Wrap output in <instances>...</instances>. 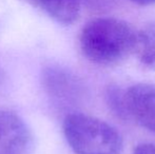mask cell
I'll use <instances>...</instances> for the list:
<instances>
[{"label":"cell","instance_id":"5","mask_svg":"<svg viewBox=\"0 0 155 154\" xmlns=\"http://www.w3.org/2000/svg\"><path fill=\"white\" fill-rule=\"evenodd\" d=\"M43 84L50 95L61 99H71L77 94V78L58 67H50L43 71Z\"/></svg>","mask_w":155,"mask_h":154},{"label":"cell","instance_id":"1","mask_svg":"<svg viewBox=\"0 0 155 154\" xmlns=\"http://www.w3.org/2000/svg\"><path fill=\"white\" fill-rule=\"evenodd\" d=\"M136 32L128 22L113 17L89 21L79 35L82 55L99 66L120 64L134 52Z\"/></svg>","mask_w":155,"mask_h":154},{"label":"cell","instance_id":"11","mask_svg":"<svg viewBox=\"0 0 155 154\" xmlns=\"http://www.w3.org/2000/svg\"><path fill=\"white\" fill-rule=\"evenodd\" d=\"M129 1L133 2V3L137 4V5H141V6L153 5V4H155V0H129Z\"/></svg>","mask_w":155,"mask_h":154},{"label":"cell","instance_id":"7","mask_svg":"<svg viewBox=\"0 0 155 154\" xmlns=\"http://www.w3.org/2000/svg\"><path fill=\"white\" fill-rule=\"evenodd\" d=\"M134 53L141 64L155 70V21L147 23L136 32Z\"/></svg>","mask_w":155,"mask_h":154},{"label":"cell","instance_id":"4","mask_svg":"<svg viewBox=\"0 0 155 154\" xmlns=\"http://www.w3.org/2000/svg\"><path fill=\"white\" fill-rule=\"evenodd\" d=\"M130 119L155 133V84H137L126 90Z\"/></svg>","mask_w":155,"mask_h":154},{"label":"cell","instance_id":"3","mask_svg":"<svg viewBox=\"0 0 155 154\" xmlns=\"http://www.w3.org/2000/svg\"><path fill=\"white\" fill-rule=\"evenodd\" d=\"M33 136L17 114L0 110V154H29Z\"/></svg>","mask_w":155,"mask_h":154},{"label":"cell","instance_id":"9","mask_svg":"<svg viewBox=\"0 0 155 154\" xmlns=\"http://www.w3.org/2000/svg\"><path fill=\"white\" fill-rule=\"evenodd\" d=\"M115 0H80V3H84L88 8L96 12L107 11L113 5Z\"/></svg>","mask_w":155,"mask_h":154},{"label":"cell","instance_id":"8","mask_svg":"<svg viewBox=\"0 0 155 154\" xmlns=\"http://www.w3.org/2000/svg\"><path fill=\"white\" fill-rule=\"evenodd\" d=\"M106 101L109 109L121 120H131L127 109L126 90L117 84H111L106 90Z\"/></svg>","mask_w":155,"mask_h":154},{"label":"cell","instance_id":"2","mask_svg":"<svg viewBox=\"0 0 155 154\" xmlns=\"http://www.w3.org/2000/svg\"><path fill=\"white\" fill-rule=\"evenodd\" d=\"M63 133L76 154H121L124 148L114 127L87 114H69L63 120Z\"/></svg>","mask_w":155,"mask_h":154},{"label":"cell","instance_id":"6","mask_svg":"<svg viewBox=\"0 0 155 154\" xmlns=\"http://www.w3.org/2000/svg\"><path fill=\"white\" fill-rule=\"evenodd\" d=\"M62 25H72L79 17L80 0H23Z\"/></svg>","mask_w":155,"mask_h":154},{"label":"cell","instance_id":"10","mask_svg":"<svg viewBox=\"0 0 155 154\" xmlns=\"http://www.w3.org/2000/svg\"><path fill=\"white\" fill-rule=\"evenodd\" d=\"M133 154H155V145L151 143H143L134 149Z\"/></svg>","mask_w":155,"mask_h":154}]
</instances>
